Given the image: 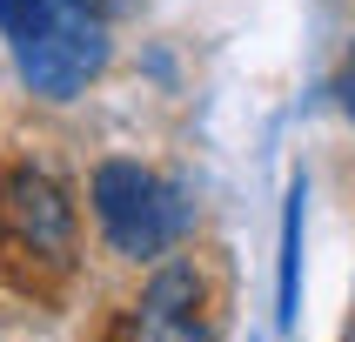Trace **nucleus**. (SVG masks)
<instances>
[{
  "mask_svg": "<svg viewBox=\"0 0 355 342\" xmlns=\"http://www.w3.org/2000/svg\"><path fill=\"white\" fill-rule=\"evenodd\" d=\"M74 201L47 168L14 161L0 168V268H20V282L67 275L74 268Z\"/></svg>",
  "mask_w": 355,
  "mask_h": 342,
  "instance_id": "obj_1",
  "label": "nucleus"
},
{
  "mask_svg": "<svg viewBox=\"0 0 355 342\" xmlns=\"http://www.w3.org/2000/svg\"><path fill=\"white\" fill-rule=\"evenodd\" d=\"M87 201H94V221L101 235H107V248L128 262H155L175 248L181 235V195L168 188V181L155 175V168H141V161H101L94 181H87Z\"/></svg>",
  "mask_w": 355,
  "mask_h": 342,
  "instance_id": "obj_2",
  "label": "nucleus"
},
{
  "mask_svg": "<svg viewBox=\"0 0 355 342\" xmlns=\"http://www.w3.org/2000/svg\"><path fill=\"white\" fill-rule=\"evenodd\" d=\"M107 54H114L107 20L87 14V7H74V0H54V20H47L27 47H14V67H20V80H27L34 94L74 101L80 87L107 67Z\"/></svg>",
  "mask_w": 355,
  "mask_h": 342,
  "instance_id": "obj_3",
  "label": "nucleus"
},
{
  "mask_svg": "<svg viewBox=\"0 0 355 342\" xmlns=\"http://www.w3.org/2000/svg\"><path fill=\"white\" fill-rule=\"evenodd\" d=\"M282 309H275V322L282 329H295V316H302V181L288 188V208H282Z\"/></svg>",
  "mask_w": 355,
  "mask_h": 342,
  "instance_id": "obj_4",
  "label": "nucleus"
},
{
  "mask_svg": "<svg viewBox=\"0 0 355 342\" xmlns=\"http://www.w3.org/2000/svg\"><path fill=\"white\" fill-rule=\"evenodd\" d=\"M135 342H221V336H215V322L195 309V316H141Z\"/></svg>",
  "mask_w": 355,
  "mask_h": 342,
  "instance_id": "obj_5",
  "label": "nucleus"
},
{
  "mask_svg": "<svg viewBox=\"0 0 355 342\" xmlns=\"http://www.w3.org/2000/svg\"><path fill=\"white\" fill-rule=\"evenodd\" d=\"M336 101H342V114L355 121V40H349V54H342V67H336Z\"/></svg>",
  "mask_w": 355,
  "mask_h": 342,
  "instance_id": "obj_6",
  "label": "nucleus"
},
{
  "mask_svg": "<svg viewBox=\"0 0 355 342\" xmlns=\"http://www.w3.org/2000/svg\"><path fill=\"white\" fill-rule=\"evenodd\" d=\"M74 7H87V14H101V20H121V14H135L141 0H74Z\"/></svg>",
  "mask_w": 355,
  "mask_h": 342,
  "instance_id": "obj_7",
  "label": "nucleus"
}]
</instances>
